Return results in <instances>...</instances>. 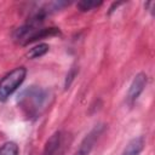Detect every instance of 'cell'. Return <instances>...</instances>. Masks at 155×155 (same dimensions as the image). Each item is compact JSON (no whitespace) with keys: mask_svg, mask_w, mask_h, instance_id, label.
I'll use <instances>...</instances> for the list:
<instances>
[{"mask_svg":"<svg viewBox=\"0 0 155 155\" xmlns=\"http://www.w3.org/2000/svg\"><path fill=\"white\" fill-rule=\"evenodd\" d=\"M48 97L47 90L39 86H29L18 94L17 105L27 119L35 120L46 108Z\"/></svg>","mask_w":155,"mask_h":155,"instance_id":"obj_1","label":"cell"},{"mask_svg":"<svg viewBox=\"0 0 155 155\" xmlns=\"http://www.w3.org/2000/svg\"><path fill=\"white\" fill-rule=\"evenodd\" d=\"M44 19L30 16L28 21L19 28H17L13 33V39L21 45H28L30 42L38 41L44 38H50L59 34V29L51 27L45 28L42 27Z\"/></svg>","mask_w":155,"mask_h":155,"instance_id":"obj_2","label":"cell"},{"mask_svg":"<svg viewBox=\"0 0 155 155\" xmlns=\"http://www.w3.org/2000/svg\"><path fill=\"white\" fill-rule=\"evenodd\" d=\"M27 75V69L24 67H18L7 73L0 80V102H5L8 97L22 85Z\"/></svg>","mask_w":155,"mask_h":155,"instance_id":"obj_3","label":"cell"},{"mask_svg":"<svg viewBox=\"0 0 155 155\" xmlns=\"http://www.w3.org/2000/svg\"><path fill=\"white\" fill-rule=\"evenodd\" d=\"M67 147V134L57 131L47 139L42 155H64Z\"/></svg>","mask_w":155,"mask_h":155,"instance_id":"obj_4","label":"cell"},{"mask_svg":"<svg viewBox=\"0 0 155 155\" xmlns=\"http://www.w3.org/2000/svg\"><path fill=\"white\" fill-rule=\"evenodd\" d=\"M147 81H148V76L144 73H139L134 76L133 81L130 85L127 96H126V102L128 105L132 107L137 102L138 97L140 96V93L144 91V87L147 86Z\"/></svg>","mask_w":155,"mask_h":155,"instance_id":"obj_5","label":"cell"},{"mask_svg":"<svg viewBox=\"0 0 155 155\" xmlns=\"http://www.w3.org/2000/svg\"><path fill=\"white\" fill-rule=\"evenodd\" d=\"M103 125H97L94 126L87 134L86 137L82 139V142L80 143L78 150L75 151L74 155H90L91 150L93 149L97 139L99 138V136L102 134V131H103Z\"/></svg>","mask_w":155,"mask_h":155,"instance_id":"obj_6","label":"cell"},{"mask_svg":"<svg viewBox=\"0 0 155 155\" xmlns=\"http://www.w3.org/2000/svg\"><path fill=\"white\" fill-rule=\"evenodd\" d=\"M144 148V138L142 136L131 139L120 155H139Z\"/></svg>","mask_w":155,"mask_h":155,"instance_id":"obj_7","label":"cell"},{"mask_svg":"<svg viewBox=\"0 0 155 155\" xmlns=\"http://www.w3.org/2000/svg\"><path fill=\"white\" fill-rule=\"evenodd\" d=\"M48 48H50V46H48L47 44L41 42V44H39V45H36V46L31 47V48L28 51L27 56H28V58H30V59L40 58V57H42L44 54H46V53H47Z\"/></svg>","mask_w":155,"mask_h":155,"instance_id":"obj_8","label":"cell"},{"mask_svg":"<svg viewBox=\"0 0 155 155\" xmlns=\"http://www.w3.org/2000/svg\"><path fill=\"white\" fill-rule=\"evenodd\" d=\"M19 149L15 142H6L0 147V155H18Z\"/></svg>","mask_w":155,"mask_h":155,"instance_id":"obj_9","label":"cell"},{"mask_svg":"<svg viewBox=\"0 0 155 155\" xmlns=\"http://www.w3.org/2000/svg\"><path fill=\"white\" fill-rule=\"evenodd\" d=\"M102 5V1H91V0H82V1H79L78 2V8L82 12H86V11H90L92 8H96L98 6Z\"/></svg>","mask_w":155,"mask_h":155,"instance_id":"obj_10","label":"cell"},{"mask_svg":"<svg viewBox=\"0 0 155 155\" xmlns=\"http://www.w3.org/2000/svg\"><path fill=\"white\" fill-rule=\"evenodd\" d=\"M76 75V70L75 69H71L70 71H69V74L67 75V79H65V88H68L69 86H70V84H71V81L74 80V76Z\"/></svg>","mask_w":155,"mask_h":155,"instance_id":"obj_11","label":"cell"}]
</instances>
